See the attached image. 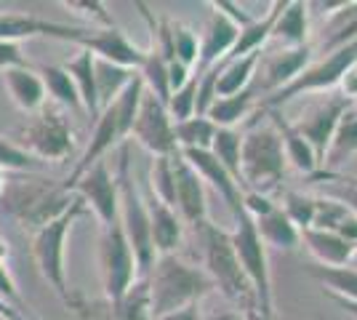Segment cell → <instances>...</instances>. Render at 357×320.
<instances>
[{
  "label": "cell",
  "mask_w": 357,
  "mask_h": 320,
  "mask_svg": "<svg viewBox=\"0 0 357 320\" xmlns=\"http://www.w3.org/2000/svg\"><path fill=\"white\" fill-rule=\"evenodd\" d=\"M152 320L176 312L184 307H195L203 296L213 291V280L203 267L181 259L178 254L158 257L147 275Z\"/></svg>",
  "instance_id": "cell-1"
},
{
  "label": "cell",
  "mask_w": 357,
  "mask_h": 320,
  "mask_svg": "<svg viewBox=\"0 0 357 320\" xmlns=\"http://www.w3.org/2000/svg\"><path fill=\"white\" fill-rule=\"evenodd\" d=\"M283 142L272 123L251 121L248 131L240 139V179L243 192L272 195L285 176Z\"/></svg>",
  "instance_id": "cell-2"
},
{
  "label": "cell",
  "mask_w": 357,
  "mask_h": 320,
  "mask_svg": "<svg viewBox=\"0 0 357 320\" xmlns=\"http://www.w3.org/2000/svg\"><path fill=\"white\" fill-rule=\"evenodd\" d=\"M75 195V192H73ZM86 213V203L75 195L67 208H61L56 216H51L43 222L32 235V259L38 264V270L43 275V280L56 291L64 305L70 310H77V299L67 286V267H64V243L73 224Z\"/></svg>",
  "instance_id": "cell-3"
},
{
  "label": "cell",
  "mask_w": 357,
  "mask_h": 320,
  "mask_svg": "<svg viewBox=\"0 0 357 320\" xmlns=\"http://www.w3.org/2000/svg\"><path fill=\"white\" fill-rule=\"evenodd\" d=\"M200 241H203V257H206V273L213 280V289H219L238 307H243V312L256 310V296H253L251 280L245 277L240 259L235 254V245L229 232L222 229L219 224H200Z\"/></svg>",
  "instance_id": "cell-4"
},
{
  "label": "cell",
  "mask_w": 357,
  "mask_h": 320,
  "mask_svg": "<svg viewBox=\"0 0 357 320\" xmlns=\"http://www.w3.org/2000/svg\"><path fill=\"white\" fill-rule=\"evenodd\" d=\"M118 190H120V211L118 222L126 235V241L134 251L136 277H147L152 264L158 259L155 245H152V232H149V213L144 195L139 192L134 176H131V160H128V147H123L118 166Z\"/></svg>",
  "instance_id": "cell-5"
},
{
  "label": "cell",
  "mask_w": 357,
  "mask_h": 320,
  "mask_svg": "<svg viewBox=\"0 0 357 320\" xmlns=\"http://www.w3.org/2000/svg\"><path fill=\"white\" fill-rule=\"evenodd\" d=\"M357 64V40L347 43V46L331 51L314 64H307L288 86L278 89V91L261 96L259 109H283V105L294 102L298 96H307L314 91H336V86H342L344 75Z\"/></svg>",
  "instance_id": "cell-6"
},
{
  "label": "cell",
  "mask_w": 357,
  "mask_h": 320,
  "mask_svg": "<svg viewBox=\"0 0 357 320\" xmlns=\"http://www.w3.org/2000/svg\"><path fill=\"white\" fill-rule=\"evenodd\" d=\"M235 254L240 259V267L245 277L251 280L253 296H256V310L264 318H275V302H272V280H269V264H267V245L261 243L259 232L253 227V219L243 211L235 219V229L229 232Z\"/></svg>",
  "instance_id": "cell-7"
},
{
  "label": "cell",
  "mask_w": 357,
  "mask_h": 320,
  "mask_svg": "<svg viewBox=\"0 0 357 320\" xmlns=\"http://www.w3.org/2000/svg\"><path fill=\"white\" fill-rule=\"evenodd\" d=\"M99 261H102V283H105V296L107 305H109V318L115 320L126 294L136 280L134 251H131V245H128L123 229H120V222L102 227Z\"/></svg>",
  "instance_id": "cell-8"
},
{
  "label": "cell",
  "mask_w": 357,
  "mask_h": 320,
  "mask_svg": "<svg viewBox=\"0 0 357 320\" xmlns=\"http://www.w3.org/2000/svg\"><path fill=\"white\" fill-rule=\"evenodd\" d=\"M19 144L30 155H35L43 166L45 163H61L75 153V131L61 109L43 107L22 128Z\"/></svg>",
  "instance_id": "cell-9"
},
{
  "label": "cell",
  "mask_w": 357,
  "mask_h": 320,
  "mask_svg": "<svg viewBox=\"0 0 357 320\" xmlns=\"http://www.w3.org/2000/svg\"><path fill=\"white\" fill-rule=\"evenodd\" d=\"M355 102H349L344 93L328 91L326 96H320L314 105H310L304 109V115L298 121H291L301 137L307 139V144L312 147L314 158H317V166L323 171V160H326L328 144L333 139V131L342 121V115L349 109Z\"/></svg>",
  "instance_id": "cell-10"
},
{
  "label": "cell",
  "mask_w": 357,
  "mask_h": 320,
  "mask_svg": "<svg viewBox=\"0 0 357 320\" xmlns=\"http://www.w3.org/2000/svg\"><path fill=\"white\" fill-rule=\"evenodd\" d=\"M131 137L147 153H152V158H168V155H174L178 150L176 139H174V121H171L168 109L147 89H144L142 105H139V112H136Z\"/></svg>",
  "instance_id": "cell-11"
},
{
  "label": "cell",
  "mask_w": 357,
  "mask_h": 320,
  "mask_svg": "<svg viewBox=\"0 0 357 320\" xmlns=\"http://www.w3.org/2000/svg\"><path fill=\"white\" fill-rule=\"evenodd\" d=\"M70 192L86 203V208L96 213V219L102 222V227H109L118 222L120 211V190H118V176L107 168V163H96L91 166L77 182H73Z\"/></svg>",
  "instance_id": "cell-12"
},
{
  "label": "cell",
  "mask_w": 357,
  "mask_h": 320,
  "mask_svg": "<svg viewBox=\"0 0 357 320\" xmlns=\"http://www.w3.org/2000/svg\"><path fill=\"white\" fill-rule=\"evenodd\" d=\"M171 166H174V195H176V213L181 216L184 224L200 227L208 222V203H206V184L195 174V168L184 160V155H171Z\"/></svg>",
  "instance_id": "cell-13"
},
{
  "label": "cell",
  "mask_w": 357,
  "mask_h": 320,
  "mask_svg": "<svg viewBox=\"0 0 357 320\" xmlns=\"http://www.w3.org/2000/svg\"><path fill=\"white\" fill-rule=\"evenodd\" d=\"M86 32V27H73L61 22H48L35 14H22V11H0V40L6 43H19L30 38H51V40H64V43H77V38Z\"/></svg>",
  "instance_id": "cell-14"
},
{
  "label": "cell",
  "mask_w": 357,
  "mask_h": 320,
  "mask_svg": "<svg viewBox=\"0 0 357 320\" xmlns=\"http://www.w3.org/2000/svg\"><path fill=\"white\" fill-rule=\"evenodd\" d=\"M75 46H80L83 51H91L96 59L112 61V64L128 67V70H136V73H139V67L144 61V51L136 48L126 38V32L118 30V27H109V30H86L77 38Z\"/></svg>",
  "instance_id": "cell-15"
},
{
  "label": "cell",
  "mask_w": 357,
  "mask_h": 320,
  "mask_svg": "<svg viewBox=\"0 0 357 320\" xmlns=\"http://www.w3.org/2000/svg\"><path fill=\"white\" fill-rule=\"evenodd\" d=\"M178 153L184 155V160L195 168V174L203 179V184H208L211 190L227 203L232 219H238L240 213H243V190L224 171V166L213 158V153L211 150H178Z\"/></svg>",
  "instance_id": "cell-16"
},
{
  "label": "cell",
  "mask_w": 357,
  "mask_h": 320,
  "mask_svg": "<svg viewBox=\"0 0 357 320\" xmlns=\"http://www.w3.org/2000/svg\"><path fill=\"white\" fill-rule=\"evenodd\" d=\"M208 24H206L203 40H200V56H197V67L192 70L195 75H203L213 64H219L238 43L240 35V27L224 11H219L213 3H208Z\"/></svg>",
  "instance_id": "cell-17"
},
{
  "label": "cell",
  "mask_w": 357,
  "mask_h": 320,
  "mask_svg": "<svg viewBox=\"0 0 357 320\" xmlns=\"http://www.w3.org/2000/svg\"><path fill=\"white\" fill-rule=\"evenodd\" d=\"M147 213H149V232H152V245L155 254H176V248L181 245L184 238V222L171 206H165L163 200H158L152 192H147Z\"/></svg>",
  "instance_id": "cell-18"
},
{
  "label": "cell",
  "mask_w": 357,
  "mask_h": 320,
  "mask_svg": "<svg viewBox=\"0 0 357 320\" xmlns=\"http://www.w3.org/2000/svg\"><path fill=\"white\" fill-rule=\"evenodd\" d=\"M312 59V46H301V48H280L275 54H269L264 61V73H261V83L259 89L264 93H272L278 89L288 86L294 77L310 64Z\"/></svg>",
  "instance_id": "cell-19"
},
{
  "label": "cell",
  "mask_w": 357,
  "mask_h": 320,
  "mask_svg": "<svg viewBox=\"0 0 357 320\" xmlns=\"http://www.w3.org/2000/svg\"><path fill=\"white\" fill-rule=\"evenodd\" d=\"M3 86L11 96V102L19 109H24V112H40L45 107L48 93H45L43 77H40L38 70H32L27 64L6 70L3 73Z\"/></svg>",
  "instance_id": "cell-20"
},
{
  "label": "cell",
  "mask_w": 357,
  "mask_h": 320,
  "mask_svg": "<svg viewBox=\"0 0 357 320\" xmlns=\"http://www.w3.org/2000/svg\"><path fill=\"white\" fill-rule=\"evenodd\" d=\"M259 112L267 115V121L275 125L278 137L283 142L285 160H291L301 174H320V166H317V158H314L312 147H310L307 139L294 128V123L285 118L283 109H259Z\"/></svg>",
  "instance_id": "cell-21"
},
{
  "label": "cell",
  "mask_w": 357,
  "mask_h": 320,
  "mask_svg": "<svg viewBox=\"0 0 357 320\" xmlns=\"http://www.w3.org/2000/svg\"><path fill=\"white\" fill-rule=\"evenodd\" d=\"M298 235H301V243L307 245V251L314 257V264H320V267H347L357 254V243L344 241L333 232L307 227Z\"/></svg>",
  "instance_id": "cell-22"
},
{
  "label": "cell",
  "mask_w": 357,
  "mask_h": 320,
  "mask_svg": "<svg viewBox=\"0 0 357 320\" xmlns=\"http://www.w3.org/2000/svg\"><path fill=\"white\" fill-rule=\"evenodd\" d=\"M283 48H301L310 46V3L304 0H285L283 11L278 16L272 38Z\"/></svg>",
  "instance_id": "cell-23"
},
{
  "label": "cell",
  "mask_w": 357,
  "mask_h": 320,
  "mask_svg": "<svg viewBox=\"0 0 357 320\" xmlns=\"http://www.w3.org/2000/svg\"><path fill=\"white\" fill-rule=\"evenodd\" d=\"M314 219L312 227L323 229V232H333L344 241H352L357 243V216L347 206H342L339 200L320 198L314 195Z\"/></svg>",
  "instance_id": "cell-24"
},
{
  "label": "cell",
  "mask_w": 357,
  "mask_h": 320,
  "mask_svg": "<svg viewBox=\"0 0 357 320\" xmlns=\"http://www.w3.org/2000/svg\"><path fill=\"white\" fill-rule=\"evenodd\" d=\"M253 227L259 232L261 243L267 248H280V251H296L301 245V235L298 229L291 224V219L283 213L280 206H275L272 211H267L264 216L253 219Z\"/></svg>",
  "instance_id": "cell-25"
},
{
  "label": "cell",
  "mask_w": 357,
  "mask_h": 320,
  "mask_svg": "<svg viewBox=\"0 0 357 320\" xmlns=\"http://www.w3.org/2000/svg\"><path fill=\"white\" fill-rule=\"evenodd\" d=\"M93 61L96 56L91 54V51H77L73 59L64 64V70L70 73L73 77L75 89L80 93V102H83V109H86V115H91V121H96L99 118V96H96V75H93Z\"/></svg>",
  "instance_id": "cell-26"
},
{
  "label": "cell",
  "mask_w": 357,
  "mask_h": 320,
  "mask_svg": "<svg viewBox=\"0 0 357 320\" xmlns=\"http://www.w3.org/2000/svg\"><path fill=\"white\" fill-rule=\"evenodd\" d=\"M256 86H248L245 91L235 93V96H216L213 105L208 107L206 118H208L216 128H238V123L248 118V112L256 105Z\"/></svg>",
  "instance_id": "cell-27"
},
{
  "label": "cell",
  "mask_w": 357,
  "mask_h": 320,
  "mask_svg": "<svg viewBox=\"0 0 357 320\" xmlns=\"http://www.w3.org/2000/svg\"><path fill=\"white\" fill-rule=\"evenodd\" d=\"M261 61V51L256 54H245L238 59H222V70L216 77V96H235V93L245 91L251 86L256 67Z\"/></svg>",
  "instance_id": "cell-28"
},
{
  "label": "cell",
  "mask_w": 357,
  "mask_h": 320,
  "mask_svg": "<svg viewBox=\"0 0 357 320\" xmlns=\"http://www.w3.org/2000/svg\"><path fill=\"white\" fill-rule=\"evenodd\" d=\"M283 6H285V0H275V3L269 6V11L261 16V19H253L248 27H243L238 35V43L232 46V51H229L224 59H238V56H245V54L261 51V46L272 38V27H275L278 16H280V11H283Z\"/></svg>",
  "instance_id": "cell-29"
},
{
  "label": "cell",
  "mask_w": 357,
  "mask_h": 320,
  "mask_svg": "<svg viewBox=\"0 0 357 320\" xmlns=\"http://www.w3.org/2000/svg\"><path fill=\"white\" fill-rule=\"evenodd\" d=\"M357 153V105H352L342 115V121L333 131V139L328 144L323 168H339Z\"/></svg>",
  "instance_id": "cell-30"
},
{
  "label": "cell",
  "mask_w": 357,
  "mask_h": 320,
  "mask_svg": "<svg viewBox=\"0 0 357 320\" xmlns=\"http://www.w3.org/2000/svg\"><path fill=\"white\" fill-rule=\"evenodd\" d=\"M93 75H96V96H99V109L109 107L120 93L126 91V86L136 77V70L120 67L112 61L96 59L93 61Z\"/></svg>",
  "instance_id": "cell-31"
},
{
  "label": "cell",
  "mask_w": 357,
  "mask_h": 320,
  "mask_svg": "<svg viewBox=\"0 0 357 320\" xmlns=\"http://www.w3.org/2000/svg\"><path fill=\"white\" fill-rule=\"evenodd\" d=\"M38 73H40V77H43L45 93H48V96H51V99L59 105V109H70V112L83 109L80 93H77L73 77H70V73H67L64 67L51 64V67H40Z\"/></svg>",
  "instance_id": "cell-32"
},
{
  "label": "cell",
  "mask_w": 357,
  "mask_h": 320,
  "mask_svg": "<svg viewBox=\"0 0 357 320\" xmlns=\"http://www.w3.org/2000/svg\"><path fill=\"white\" fill-rule=\"evenodd\" d=\"M216 131L219 128L206 115H192L187 121L174 123V139L178 150H211Z\"/></svg>",
  "instance_id": "cell-33"
},
{
  "label": "cell",
  "mask_w": 357,
  "mask_h": 320,
  "mask_svg": "<svg viewBox=\"0 0 357 320\" xmlns=\"http://www.w3.org/2000/svg\"><path fill=\"white\" fill-rule=\"evenodd\" d=\"M314 190L320 198L339 200L357 216V179L355 176H342V174H314Z\"/></svg>",
  "instance_id": "cell-34"
},
{
  "label": "cell",
  "mask_w": 357,
  "mask_h": 320,
  "mask_svg": "<svg viewBox=\"0 0 357 320\" xmlns=\"http://www.w3.org/2000/svg\"><path fill=\"white\" fill-rule=\"evenodd\" d=\"M310 275L317 283L326 286V294H336V296H344L349 302H357V270H352V267H320V264H312Z\"/></svg>",
  "instance_id": "cell-35"
},
{
  "label": "cell",
  "mask_w": 357,
  "mask_h": 320,
  "mask_svg": "<svg viewBox=\"0 0 357 320\" xmlns=\"http://www.w3.org/2000/svg\"><path fill=\"white\" fill-rule=\"evenodd\" d=\"M240 139H243V134L238 128H219L216 137H213V144H211V153L243 190V179H240Z\"/></svg>",
  "instance_id": "cell-36"
},
{
  "label": "cell",
  "mask_w": 357,
  "mask_h": 320,
  "mask_svg": "<svg viewBox=\"0 0 357 320\" xmlns=\"http://www.w3.org/2000/svg\"><path fill=\"white\" fill-rule=\"evenodd\" d=\"M357 40V3H344L342 11H336L328 24V38L323 40V51H336Z\"/></svg>",
  "instance_id": "cell-37"
},
{
  "label": "cell",
  "mask_w": 357,
  "mask_h": 320,
  "mask_svg": "<svg viewBox=\"0 0 357 320\" xmlns=\"http://www.w3.org/2000/svg\"><path fill=\"white\" fill-rule=\"evenodd\" d=\"M168 32H171V54L174 61L181 67L195 70L197 67V56H200V40L190 27L178 24V22H168Z\"/></svg>",
  "instance_id": "cell-38"
},
{
  "label": "cell",
  "mask_w": 357,
  "mask_h": 320,
  "mask_svg": "<svg viewBox=\"0 0 357 320\" xmlns=\"http://www.w3.org/2000/svg\"><path fill=\"white\" fill-rule=\"evenodd\" d=\"M61 6L67 11H73L75 16H80L86 22V30H109V27H115L112 14L99 0H61Z\"/></svg>",
  "instance_id": "cell-39"
},
{
  "label": "cell",
  "mask_w": 357,
  "mask_h": 320,
  "mask_svg": "<svg viewBox=\"0 0 357 320\" xmlns=\"http://www.w3.org/2000/svg\"><path fill=\"white\" fill-rule=\"evenodd\" d=\"M149 192L158 200H163L165 206H176V195H174V166H171V155L168 158H155L152 160V171H149ZM176 211V208H174Z\"/></svg>",
  "instance_id": "cell-40"
},
{
  "label": "cell",
  "mask_w": 357,
  "mask_h": 320,
  "mask_svg": "<svg viewBox=\"0 0 357 320\" xmlns=\"http://www.w3.org/2000/svg\"><path fill=\"white\" fill-rule=\"evenodd\" d=\"M314 195H304V192H296V190H288L283 195V203L280 208L283 213L291 219V224L301 232V229L312 227V219H314Z\"/></svg>",
  "instance_id": "cell-41"
},
{
  "label": "cell",
  "mask_w": 357,
  "mask_h": 320,
  "mask_svg": "<svg viewBox=\"0 0 357 320\" xmlns=\"http://www.w3.org/2000/svg\"><path fill=\"white\" fill-rule=\"evenodd\" d=\"M43 163L30 155L19 142L0 137V171H38Z\"/></svg>",
  "instance_id": "cell-42"
},
{
  "label": "cell",
  "mask_w": 357,
  "mask_h": 320,
  "mask_svg": "<svg viewBox=\"0 0 357 320\" xmlns=\"http://www.w3.org/2000/svg\"><path fill=\"white\" fill-rule=\"evenodd\" d=\"M195 96H197V75L192 73V77L168 96V115H171V121L178 123V121H187V118H192L195 115Z\"/></svg>",
  "instance_id": "cell-43"
},
{
  "label": "cell",
  "mask_w": 357,
  "mask_h": 320,
  "mask_svg": "<svg viewBox=\"0 0 357 320\" xmlns=\"http://www.w3.org/2000/svg\"><path fill=\"white\" fill-rule=\"evenodd\" d=\"M24 64V54L19 43H6L0 40V73L11 70V67H22Z\"/></svg>",
  "instance_id": "cell-44"
},
{
  "label": "cell",
  "mask_w": 357,
  "mask_h": 320,
  "mask_svg": "<svg viewBox=\"0 0 357 320\" xmlns=\"http://www.w3.org/2000/svg\"><path fill=\"white\" fill-rule=\"evenodd\" d=\"M342 93L349 99V102H355L357 105V64L344 75V80H342Z\"/></svg>",
  "instance_id": "cell-45"
},
{
  "label": "cell",
  "mask_w": 357,
  "mask_h": 320,
  "mask_svg": "<svg viewBox=\"0 0 357 320\" xmlns=\"http://www.w3.org/2000/svg\"><path fill=\"white\" fill-rule=\"evenodd\" d=\"M155 320H200V307H184V310H176V312H168V315H160Z\"/></svg>",
  "instance_id": "cell-46"
},
{
  "label": "cell",
  "mask_w": 357,
  "mask_h": 320,
  "mask_svg": "<svg viewBox=\"0 0 357 320\" xmlns=\"http://www.w3.org/2000/svg\"><path fill=\"white\" fill-rule=\"evenodd\" d=\"M328 296H331V299H333L336 305L342 307L344 312H349V315H352V318L357 320V302H349V299H344V296H336V294H328Z\"/></svg>",
  "instance_id": "cell-47"
},
{
  "label": "cell",
  "mask_w": 357,
  "mask_h": 320,
  "mask_svg": "<svg viewBox=\"0 0 357 320\" xmlns=\"http://www.w3.org/2000/svg\"><path fill=\"white\" fill-rule=\"evenodd\" d=\"M208 320H245L240 312H222V315H213V318H208Z\"/></svg>",
  "instance_id": "cell-48"
},
{
  "label": "cell",
  "mask_w": 357,
  "mask_h": 320,
  "mask_svg": "<svg viewBox=\"0 0 357 320\" xmlns=\"http://www.w3.org/2000/svg\"><path fill=\"white\" fill-rule=\"evenodd\" d=\"M243 318L245 320H275V318H264L259 310H251V312H243Z\"/></svg>",
  "instance_id": "cell-49"
},
{
  "label": "cell",
  "mask_w": 357,
  "mask_h": 320,
  "mask_svg": "<svg viewBox=\"0 0 357 320\" xmlns=\"http://www.w3.org/2000/svg\"><path fill=\"white\" fill-rule=\"evenodd\" d=\"M0 261H8V243L3 235H0Z\"/></svg>",
  "instance_id": "cell-50"
},
{
  "label": "cell",
  "mask_w": 357,
  "mask_h": 320,
  "mask_svg": "<svg viewBox=\"0 0 357 320\" xmlns=\"http://www.w3.org/2000/svg\"><path fill=\"white\" fill-rule=\"evenodd\" d=\"M3 187H6V171H0V192H3Z\"/></svg>",
  "instance_id": "cell-51"
}]
</instances>
